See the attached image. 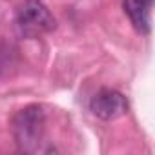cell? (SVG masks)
<instances>
[{
    "mask_svg": "<svg viewBox=\"0 0 155 155\" xmlns=\"http://www.w3.org/2000/svg\"><path fill=\"white\" fill-rule=\"evenodd\" d=\"M13 137L20 151L33 153L40 148L46 131V113L40 106H26L13 117Z\"/></svg>",
    "mask_w": 155,
    "mask_h": 155,
    "instance_id": "1",
    "label": "cell"
},
{
    "mask_svg": "<svg viewBox=\"0 0 155 155\" xmlns=\"http://www.w3.org/2000/svg\"><path fill=\"white\" fill-rule=\"evenodd\" d=\"M153 2L148 0H124V11L130 17L131 24L140 33H150V15H151Z\"/></svg>",
    "mask_w": 155,
    "mask_h": 155,
    "instance_id": "4",
    "label": "cell"
},
{
    "mask_svg": "<svg viewBox=\"0 0 155 155\" xmlns=\"http://www.w3.org/2000/svg\"><path fill=\"white\" fill-rule=\"evenodd\" d=\"M90 110L95 117L102 120H115L128 111V101L122 93L115 90H101L90 101Z\"/></svg>",
    "mask_w": 155,
    "mask_h": 155,
    "instance_id": "3",
    "label": "cell"
},
{
    "mask_svg": "<svg viewBox=\"0 0 155 155\" xmlns=\"http://www.w3.org/2000/svg\"><path fill=\"white\" fill-rule=\"evenodd\" d=\"M17 28L24 37H40L55 29V17L42 0H24L17 11Z\"/></svg>",
    "mask_w": 155,
    "mask_h": 155,
    "instance_id": "2",
    "label": "cell"
},
{
    "mask_svg": "<svg viewBox=\"0 0 155 155\" xmlns=\"http://www.w3.org/2000/svg\"><path fill=\"white\" fill-rule=\"evenodd\" d=\"M4 66H6V49L0 46V73L4 71Z\"/></svg>",
    "mask_w": 155,
    "mask_h": 155,
    "instance_id": "5",
    "label": "cell"
}]
</instances>
